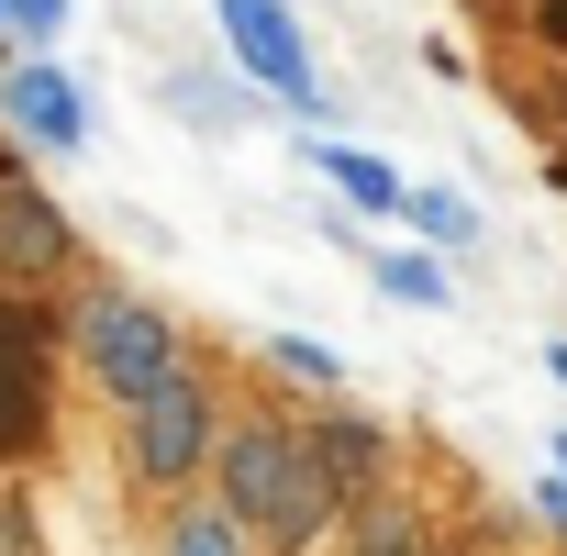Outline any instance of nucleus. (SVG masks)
I'll list each match as a JSON object with an SVG mask.
<instances>
[{"mask_svg":"<svg viewBox=\"0 0 567 556\" xmlns=\"http://www.w3.org/2000/svg\"><path fill=\"white\" fill-rule=\"evenodd\" d=\"M323 501H334V456L312 434H278V423H245L223 445V523L267 534V545H312L323 534Z\"/></svg>","mask_w":567,"mask_h":556,"instance_id":"1","label":"nucleus"},{"mask_svg":"<svg viewBox=\"0 0 567 556\" xmlns=\"http://www.w3.org/2000/svg\"><path fill=\"white\" fill-rule=\"evenodd\" d=\"M79 357H90L123 401H145L156 379H178V334H167V312H145V301H123V290H101V301L79 312Z\"/></svg>","mask_w":567,"mask_h":556,"instance_id":"2","label":"nucleus"},{"mask_svg":"<svg viewBox=\"0 0 567 556\" xmlns=\"http://www.w3.org/2000/svg\"><path fill=\"white\" fill-rule=\"evenodd\" d=\"M223 34H234V68L267 79L278 101H312V56H301V23H290V0H212Z\"/></svg>","mask_w":567,"mask_h":556,"instance_id":"3","label":"nucleus"},{"mask_svg":"<svg viewBox=\"0 0 567 556\" xmlns=\"http://www.w3.org/2000/svg\"><path fill=\"white\" fill-rule=\"evenodd\" d=\"M200 445H212V390L156 379V390L134 401V467H145V478H189Z\"/></svg>","mask_w":567,"mask_h":556,"instance_id":"4","label":"nucleus"},{"mask_svg":"<svg viewBox=\"0 0 567 556\" xmlns=\"http://www.w3.org/2000/svg\"><path fill=\"white\" fill-rule=\"evenodd\" d=\"M45 434V323L0 301V456H23Z\"/></svg>","mask_w":567,"mask_h":556,"instance_id":"5","label":"nucleus"},{"mask_svg":"<svg viewBox=\"0 0 567 556\" xmlns=\"http://www.w3.org/2000/svg\"><path fill=\"white\" fill-rule=\"evenodd\" d=\"M45 267H68V212L23 178H0V278H45Z\"/></svg>","mask_w":567,"mask_h":556,"instance_id":"6","label":"nucleus"},{"mask_svg":"<svg viewBox=\"0 0 567 556\" xmlns=\"http://www.w3.org/2000/svg\"><path fill=\"white\" fill-rule=\"evenodd\" d=\"M0 112H12V123H23V134H34L45 156H79V145H90V101H79V90H68L56 68H12Z\"/></svg>","mask_w":567,"mask_h":556,"instance_id":"7","label":"nucleus"},{"mask_svg":"<svg viewBox=\"0 0 567 556\" xmlns=\"http://www.w3.org/2000/svg\"><path fill=\"white\" fill-rule=\"evenodd\" d=\"M301 156H312V167H323V178H334L346 200H368V212H390V200H401V178H390L379 156H357V145H334V134H301Z\"/></svg>","mask_w":567,"mask_h":556,"instance_id":"8","label":"nucleus"},{"mask_svg":"<svg viewBox=\"0 0 567 556\" xmlns=\"http://www.w3.org/2000/svg\"><path fill=\"white\" fill-rule=\"evenodd\" d=\"M357 556H423V512H401L390 490L357 512Z\"/></svg>","mask_w":567,"mask_h":556,"instance_id":"9","label":"nucleus"},{"mask_svg":"<svg viewBox=\"0 0 567 556\" xmlns=\"http://www.w3.org/2000/svg\"><path fill=\"white\" fill-rule=\"evenodd\" d=\"M401 212H412L434 245H478V212H467L456 189H401Z\"/></svg>","mask_w":567,"mask_h":556,"instance_id":"10","label":"nucleus"},{"mask_svg":"<svg viewBox=\"0 0 567 556\" xmlns=\"http://www.w3.org/2000/svg\"><path fill=\"white\" fill-rule=\"evenodd\" d=\"M379 290H390V301H423V312H434V301H445V267H434V256H379Z\"/></svg>","mask_w":567,"mask_h":556,"instance_id":"11","label":"nucleus"},{"mask_svg":"<svg viewBox=\"0 0 567 556\" xmlns=\"http://www.w3.org/2000/svg\"><path fill=\"white\" fill-rule=\"evenodd\" d=\"M278 368L312 379V390H334V379H346V368H334V346H312V334H278Z\"/></svg>","mask_w":567,"mask_h":556,"instance_id":"12","label":"nucleus"},{"mask_svg":"<svg viewBox=\"0 0 567 556\" xmlns=\"http://www.w3.org/2000/svg\"><path fill=\"white\" fill-rule=\"evenodd\" d=\"M178 556H245V545H234L223 512H200V523H178Z\"/></svg>","mask_w":567,"mask_h":556,"instance_id":"13","label":"nucleus"},{"mask_svg":"<svg viewBox=\"0 0 567 556\" xmlns=\"http://www.w3.org/2000/svg\"><path fill=\"white\" fill-rule=\"evenodd\" d=\"M0 12H12L23 34H56V23H68V0H0Z\"/></svg>","mask_w":567,"mask_h":556,"instance_id":"14","label":"nucleus"},{"mask_svg":"<svg viewBox=\"0 0 567 556\" xmlns=\"http://www.w3.org/2000/svg\"><path fill=\"white\" fill-rule=\"evenodd\" d=\"M545 34H556V45H567V0H545Z\"/></svg>","mask_w":567,"mask_h":556,"instance_id":"15","label":"nucleus"},{"mask_svg":"<svg viewBox=\"0 0 567 556\" xmlns=\"http://www.w3.org/2000/svg\"><path fill=\"white\" fill-rule=\"evenodd\" d=\"M545 512H556V523H567V478H545Z\"/></svg>","mask_w":567,"mask_h":556,"instance_id":"16","label":"nucleus"},{"mask_svg":"<svg viewBox=\"0 0 567 556\" xmlns=\"http://www.w3.org/2000/svg\"><path fill=\"white\" fill-rule=\"evenodd\" d=\"M556 478H567V434H556Z\"/></svg>","mask_w":567,"mask_h":556,"instance_id":"17","label":"nucleus"},{"mask_svg":"<svg viewBox=\"0 0 567 556\" xmlns=\"http://www.w3.org/2000/svg\"><path fill=\"white\" fill-rule=\"evenodd\" d=\"M556 379H567V346H556Z\"/></svg>","mask_w":567,"mask_h":556,"instance_id":"18","label":"nucleus"}]
</instances>
